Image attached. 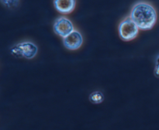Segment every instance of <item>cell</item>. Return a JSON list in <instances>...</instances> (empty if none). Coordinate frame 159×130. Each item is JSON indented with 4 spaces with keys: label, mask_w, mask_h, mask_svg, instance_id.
I'll list each match as a JSON object with an SVG mask.
<instances>
[{
    "label": "cell",
    "mask_w": 159,
    "mask_h": 130,
    "mask_svg": "<svg viewBox=\"0 0 159 130\" xmlns=\"http://www.w3.org/2000/svg\"><path fill=\"white\" fill-rule=\"evenodd\" d=\"M130 16L138 28L143 30L151 29L157 21L155 9L152 4L144 1L138 2L134 5Z\"/></svg>",
    "instance_id": "1"
},
{
    "label": "cell",
    "mask_w": 159,
    "mask_h": 130,
    "mask_svg": "<svg viewBox=\"0 0 159 130\" xmlns=\"http://www.w3.org/2000/svg\"><path fill=\"white\" fill-rule=\"evenodd\" d=\"M10 52L16 57L30 60L36 57L38 53V47L33 42L23 41L12 46Z\"/></svg>",
    "instance_id": "2"
},
{
    "label": "cell",
    "mask_w": 159,
    "mask_h": 130,
    "mask_svg": "<svg viewBox=\"0 0 159 130\" xmlns=\"http://www.w3.org/2000/svg\"><path fill=\"white\" fill-rule=\"evenodd\" d=\"M118 29L120 37L124 41H130L136 38L139 31V28L130 16L127 17L121 21Z\"/></svg>",
    "instance_id": "3"
},
{
    "label": "cell",
    "mask_w": 159,
    "mask_h": 130,
    "mask_svg": "<svg viewBox=\"0 0 159 130\" xmlns=\"http://www.w3.org/2000/svg\"><path fill=\"white\" fill-rule=\"evenodd\" d=\"M54 31L59 37L65 38L75 30L72 22L65 16H60L54 21Z\"/></svg>",
    "instance_id": "4"
},
{
    "label": "cell",
    "mask_w": 159,
    "mask_h": 130,
    "mask_svg": "<svg viewBox=\"0 0 159 130\" xmlns=\"http://www.w3.org/2000/svg\"><path fill=\"white\" fill-rule=\"evenodd\" d=\"M83 43V37L79 31L75 29L71 33L63 38L64 46L70 50L79 49Z\"/></svg>",
    "instance_id": "5"
},
{
    "label": "cell",
    "mask_w": 159,
    "mask_h": 130,
    "mask_svg": "<svg viewBox=\"0 0 159 130\" xmlns=\"http://www.w3.org/2000/svg\"><path fill=\"white\" fill-rule=\"evenodd\" d=\"M76 0H54V8L61 14H69L75 8Z\"/></svg>",
    "instance_id": "6"
},
{
    "label": "cell",
    "mask_w": 159,
    "mask_h": 130,
    "mask_svg": "<svg viewBox=\"0 0 159 130\" xmlns=\"http://www.w3.org/2000/svg\"><path fill=\"white\" fill-rule=\"evenodd\" d=\"M89 101L92 103L95 104V105H98V104H100L103 102L105 97H104V94H102V91H93L89 94Z\"/></svg>",
    "instance_id": "7"
},
{
    "label": "cell",
    "mask_w": 159,
    "mask_h": 130,
    "mask_svg": "<svg viewBox=\"0 0 159 130\" xmlns=\"http://www.w3.org/2000/svg\"><path fill=\"white\" fill-rule=\"evenodd\" d=\"M19 1L20 0H1L2 3L9 9H13V8L16 7Z\"/></svg>",
    "instance_id": "8"
},
{
    "label": "cell",
    "mask_w": 159,
    "mask_h": 130,
    "mask_svg": "<svg viewBox=\"0 0 159 130\" xmlns=\"http://www.w3.org/2000/svg\"><path fill=\"white\" fill-rule=\"evenodd\" d=\"M155 75L157 77H159V54L157 56L156 59H155Z\"/></svg>",
    "instance_id": "9"
}]
</instances>
